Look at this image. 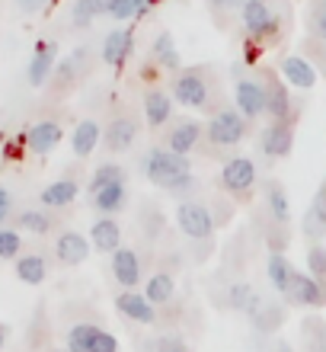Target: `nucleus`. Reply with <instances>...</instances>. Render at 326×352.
<instances>
[{"instance_id": "nucleus-1", "label": "nucleus", "mask_w": 326, "mask_h": 352, "mask_svg": "<svg viewBox=\"0 0 326 352\" xmlns=\"http://www.w3.org/2000/svg\"><path fill=\"white\" fill-rule=\"evenodd\" d=\"M144 176H148L154 186L167 189V192H186L189 186L196 183L192 176V164H189L186 154H173V151H163V148H154L144 157Z\"/></svg>"}, {"instance_id": "nucleus-2", "label": "nucleus", "mask_w": 326, "mask_h": 352, "mask_svg": "<svg viewBox=\"0 0 326 352\" xmlns=\"http://www.w3.org/2000/svg\"><path fill=\"white\" fill-rule=\"evenodd\" d=\"M218 93V80L211 67H186L173 77V96L186 109H208Z\"/></svg>"}, {"instance_id": "nucleus-3", "label": "nucleus", "mask_w": 326, "mask_h": 352, "mask_svg": "<svg viewBox=\"0 0 326 352\" xmlns=\"http://www.w3.org/2000/svg\"><path fill=\"white\" fill-rule=\"evenodd\" d=\"M246 122L250 119H243L237 109H218L211 116V122L205 125V135L215 148H237L246 138V131H250Z\"/></svg>"}, {"instance_id": "nucleus-4", "label": "nucleus", "mask_w": 326, "mask_h": 352, "mask_svg": "<svg viewBox=\"0 0 326 352\" xmlns=\"http://www.w3.org/2000/svg\"><path fill=\"white\" fill-rule=\"evenodd\" d=\"M243 29L253 38H279L281 36V16L269 7V0H243L240 7Z\"/></svg>"}, {"instance_id": "nucleus-5", "label": "nucleus", "mask_w": 326, "mask_h": 352, "mask_svg": "<svg viewBox=\"0 0 326 352\" xmlns=\"http://www.w3.org/2000/svg\"><path fill=\"white\" fill-rule=\"evenodd\" d=\"M176 228L192 241H208L215 234V214L205 202H179L176 205Z\"/></svg>"}, {"instance_id": "nucleus-6", "label": "nucleus", "mask_w": 326, "mask_h": 352, "mask_svg": "<svg viewBox=\"0 0 326 352\" xmlns=\"http://www.w3.org/2000/svg\"><path fill=\"white\" fill-rule=\"evenodd\" d=\"M233 100H237V112H240L243 119H259L266 116V80L262 77H243L237 80V90H233Z\"/></svg>"}, {"instance_id": "nucleus-7", "label": "nucleus", "mask_w": 326, "mask_h": 352, "mask_svg": "<svg viewBox=\"0 0 326 352\" xmlns=\"http://www.w3.org/2000/svg\"><path fill=\"white\" fill-rule=\"evenodd\" d=\"M259 179V170L253 164L250 157H231L227 164L221 167V186L227 189L231 195H246L253 192V186Z\"/></svg>"}, {"instance_id": "nucleus-8", "label": "nucleus", "mask_w": 326, "mask_h": 352, "mask_svg": "<svg viewBox=\"0 0 326 352\" xmlns=\"http://www.w3.org/2000/svg\"><path fill=\"white\" fill-rule=\"evenodd\" d=\"M138 131H141V119L135 112H119V116H112V122L106 125V148L112 154H121V151H128L135 141H138Z\"/></svg>"}, {"instance_id": "nucleus-9", "label": "nucleus", "mask_w": 326, "mask_h": 352, "mask_svg": "<svg viewBox=\"0 0 326 352\" xmlns=\"http://www.w3.org/2000/svg\"><path fill=\"white\" fill-rule=\"evenodd\" d=\"M285 298L298 307H323L326 305V285L320 278L310 276V272H294L291 292Z\"/></svg>"}, {"instance_id": "nucleus-10", "label": "nucleus", "mask_w": 326, "mask_h": 352, "mask_svg": "<svg viewBox=\"0 0 326 352\" xmlns=\"http://www.w3.org/2000/svg\"><path fill=\"white\" fill-rule=\"evenodd\" d=\"M262 80H266V112L272 116V122H291V93L285 87V80H279L275 71H262Z\"/></svg>"}, {"instance_id": "nucleus-11", "label": "nucleus", "mask_w": 326, "mask_h": 352, "mask_svg": "<svg viewBox=\"0 0 326 352\" xmlns=\"http://www.w3.org/2000/svg\"><path fill=\"white\" fill-rule=\"evenodd\" d=\"M115 307H119L121 317H128V320H135V324H141V327H154V324H157V307L150 305L144 295L131 292V288H125V292L115 298Z\"/></svg>"}, {"instance_id": "nucleus-12", "label": "nucleus", "mask_w": 326, "mask_h": 352, "mask_svg": "<svg viewBox=\"0 0 326 352\" xmlns=\"http://www.w3.org/2000/svg\"><path fill=\"white\" fill-rule=\"evenodd\" d=\"M198 141H202V122H196V119H179L167 131V151H173V154H186L189 157Z\"/></svg>"}, {"instance_id": "nucleus-13", "label": "nucleus", "mask_w": 326, "mask_h": 352, "mask_svg": "<svg viewBox=\"0 0 326 352\" xmlns=\"http://www.w3.org/2000/svg\"><path fill=\"white\" fill-rule=\"evenodd\" d=\"M259 144L269 157H288L291 148H294V129H291V122H272V125H266Z\"/></svg>"}, {"instance_id": "nucleus-14", "label": "nucleus", "mask_w": 326, "mask_h": 352, "mask_svg": "<svg viewBox=\"0 0 326 352\" xmlns=\"http://www.w3.org/2000/svg\"><path fill=\"white\" fill-rule=\"evenodd\" d=\"M86 65H90V52H86V48H74V52H71V55L55 67V90L58 93L71 90V87L84 77Z\"/></svg>"}, {"instance_id": "nucleus-15", "label": "nucleus", "mask_w": 326, "mask_h": 352, "mask_svg": "<svg viewBox=\"0 0 326 352\" xmlns=\"http://www.w3.org/2000/svg\"><path fill=\"white\" fill-rule=\"evenodd\" d=\"M55 61H58V45L55 42H38L36 55L29 61V84L32 87H45L55 74Z\"/></svg>"}, {"instance_id": "nucleus-16", "label": "nucleus", "mask_w": 326, "mask_h": 352, "mask_svg": "<svg viewBox=\"0 0 326 352\" xmlns=\"http://www.w3.org/2000/svg\"><path fill=\"white\" fill-rule=\"evenodd\" d=\"M301 231L314 243H320L326 237V186H320L317 195L310 199L307 212H304V221H301Z\"/></svg>"}, {"instance_id": "nucleus-17", "label": "nucleus", "mask_w": 326, "mask_h": 352, "mask_svg": "<svg viewBox=\"0 0 326 352\" xmlns=\"http://www.w3.org/2000/svg\"><path fill=\"white\" fill-rule=\"evenodd\" d=\"M131 48H135L131 29H112L103 42V61L109 67H125V61L131 58Z\"/></svg>"}, {"instance_id": "nucleus-18", "label": "nucleus", "mask_w": 326, "mask_h": 352, "mask_svg": "<svg viewBox=\"0 0 326 352\" xmlns=\"http://www.w3.org/2000/svg\"><path fill=\"white\" fill-rule=\"evenodd\" d=\"M112 276L121 288H135L141 282V260L138 253L128 250V247H119L112 253Z\"/></svg>"}, {"instance_id": "nucleus-19", "label": "nucleus", "mask_w": 326, "mask_h": 352, "mask_svg": "<svg viewBox=\"0 0 326 352\" xmlns=\"http://www.w3.org/2000/svg\"><path fill=\"white\" fill-rule=\"evenodd\" d=\"M55 253H58V263H65V266H80V263L90 256V241L77 231H65L55 243Z\"/></svg>"}, {"instance_id": "nucleus-20", "label": "nucleus", "mask_w": 326, "mask_h": 352, "mask_svg": "<svg viewBox=\"0 0 326 352\" xmlns=\"http://www.w3.org/2000/svg\"><path fill=\"white\" fill-rule=\"evenodd\" d=\"M281 77H285L291 87L310 90V87L317 84V67L310 65L304 55H288L285 61H281Z\"/></svg>"}, {"instance_id": "nucleus-21", "label": "nucleus", "mask_w": 326, "mask_h": 352, "mask_svg": "<svg viewBox=\"0 0 326 352\" xmlns=\"http://www.w3.org/2000/svg\"><path fill=\"white\" fill-rule=\"evenodd\" d=\"M65 138V129H61V122L55 119H45V122H36L32 129H29V148L36 151V154H48V151L58 148V141Z\"/></svg>"}, {"instance_id": "nucleus-22", "label": "nucleus", "mask_w": 326, "mask_h": 352, "mask_svg": "<svg viewBox=\"0 0 326 352\" xmlns=\"http://www.w3.org/2000/svg\"><path fill=\"white\" fill-rule=\"evenodd\" d=\"M262 305H266V301L256 295V288H253L250 282H233V285L227 288V307H231V311H240V314L256 317Z\"/></svg>"}, {"instance_id": "nucleus-23", "label": "nucleus", "mask_w": 326, "mask_h": 352, "mask_svg": "<svg viewBox=\"0 0 326 352\" xmlns=\"http://www.w3.org/2000/svg\"><path fill=\"white\" fill-rule=\"evenodd\" d=\"M173 116V100L163 90H148L144 93V122L150 129H163Z\"/></svg>"}, {"instance_id": "nucleus-24", "label": "nucleus", "mask_w": 326, "mask_h": 352, "mask_svg": "<svg viewBox=\"0 0 326 352\" xmlns=\"http://www.w3.org/2000/svg\"><path fill=\"white\" fill-rule=\"evenodd\" d=\"M266 272H269V282L279 295H288L291 292V282H294V272L298 269L288 263V256L281 250H272L269 253V263H266Z\"/></svg>"}, {"instance_id": "nucleus-25", "label": "nucleus", "mask_w": 326, "mask_h": 352, "mask_svg": "<svg viewBox=\"0 0 326 352\" xmlns=\"http://www.w3.org/2000/svg\"><path fill=\"white\" fill-rule=\"evenodd\" d=\"M90 243H93L100 253H115L121 247V228L115 218H100V221L90 228Z\"/></svg>"}, {"instance_id": "nucleus-26", "label": "nucleus", "mask_w": 326, "mask_h": 352, "mask_svg": "<svg viewBox=\"0 0 326 352\" xmlns=\"http://www.w3.org/2000/svg\"><path fill=\"white\" fill-rule=\"evenodd\" d=\"M100 138H103L100 122H96V119H84L74 129V135H71V148H74L77 157H90V154L96 151V144H100Z\"/></svg>"}, {"instance_id": "nucleus-27", "label": "nucleus", "mask_w": 326, "mask_h": 352, "mask_svg": "<svg viewBox=\"0 0 326 352\" xmlns=\"http://www.w3.org/2000/svg\"><path fill=\"white\" fill-rule=\"evenodd\" d=\"M173 295H176V278L170 276V272H154V276L144 282V298H148L154 307L173 301Z\"/></svg>"}, {"instance_id": "nucleus-28", "label": "nucleus", "mask_w": 326, "mask_h": 352, "mask_svg": "<svg viewBox=\"0 0 326 352\" xmlns=\"http://www.w3.org/2000/svg\"><path fill=\"white\" fill-rule=\"evenodd\" d=\"M77 192H80V186L74 179H55V183H48L42 189V205L45 208H65L77 199Z\"/></svg>"}, {"instance_id": "nucleus-29", "label": "nucleus", "mask_w": 326, "mask_h": 352, "mask_svg": "<svg viewBox=\"0 0 326 352\" xmlns=\"http://www.w3.org/2000/svg\"><path fill=\"white\" fill-rule=\"evenodd\" d=\"M125 202H128V186H125V179H121V183L106 186V189H100V192H93V205L103 214L121 212V208H125Z\"/></svg>"}, {"instance_id": "nucleus-30", "label": "nucleus", "mask_w": 326, "mask_h": 352, "mask_svg": "<svg viewBox=\"0 0 326 352\" xmlns=\"http://www.w3.org/2000/svg\"><path fill=\"white\" fill-rule=\"evenodd\" d=\"M266 205H269V214H272V221L275 224H288L291 221L288 192H285V186L275 183V179L266 186Z\"/></svg>"}, {"instance_id": "nucleus-31", "label": "nucleus", "mask_w": 326, "mask_h": 352, "mask_svg": "<svg viewBox=\"0 0 326 352\" xmlns=\"http://www.w3.org/2000/svg\"><path fill=\"white\" fill-rule=\"evenodd\" d=\"M16 276L19 282H26V285H42L48 278V263L45 256H38V253H29L23 260L16 263Z\"/></svg>"}, {"instance_id": "nucleus-32", "label": "nucleus", "mask_w": 326, "mask_h": 352, "mask_svg": "<svg viewBox=\"0 0 326 352\" xmlns=\"http://www.w3.org/2000/svg\"><path fill=\"white\" fill-rule=\"evenodd\" d=\"M150 58L160 61L167 71H179V52H176V45H173V36H170V32H160V36L154 38Z\"/></svg>"}, {"instance_id": "nucleus-33", "label": "nucleus", "mask_w": 326, "mask_h": 352, "mask_svg": "<svg viewBox=\"0 0 326 352\" xmlns=\"http://www.w3.org/2000/svg\"><path fill=\"white\" fill-rule=\"evenodd\" d=\"M100 336V327L96 324H74L67 330V349L71 352H90Z\"/></svg>"}, {"instance_id": "nucleus-34", "label": "nucleus", "mask_w": 326, "mask_h": 352, "mask_svg": "<svg viewBox=\"0 0 326 352\" xmlns=\"http://www.w3.org/2000/svg\"><path fill=\"white\" fill-rule=\"evenodd\" d=\"M103 13H109V0H74L71 19H74V26H90Z\"/></svg>"}, {"instance_id": "nucleus-35", "label": "nucleus", "mask_w": 326, "mask_h": 352, "mask_svg": "<svg viewBox=\"0 0 326 352\" xmlns=\"http://www.w3.org/2000/svg\"><path fill=\"white\" fill-rule=\"evenodd\" d=\"M301 336H304V349L307 352H326V324L320 317H310L301 324Z\"/></svg>"}, {"instance_id": "nucleus-36", "label": "nucleus", "mask_w": 326, "mask_h": 352, "mask_svg": "<svg viewBox=\"0 0 326 352\" xmlns=\"http://www.w3.org/2000/svg\"><path fill=\"white\" fill-rule=\"evenodd\" d=\"M16 228H23V231L29 234H48L55 224H51V218H48L45 212H36V208H29V212H23L16 218Z\"/></svg>"}, {"instance_id": "nucleus-37", "label": "nucleus", "mask_w": 326, "mask_h": 352, "mask_svg": "<svg viewBox=\"0 0 326 352\" xmlns=\"http://www.w3.org/2000/svg\"><path fill=\"white\" fill-rule=\"evenodd\" d=\"M121 179H125V170L119 164H103V167H96L93 179H90V192H100V189H106L112 183H121Z\"/></svg>"}, {"instance_id": "nucleus-38", "label": "nucleus", "mask_w": 326, "mask_h": 352, "mask_svg": "<svg viewBox=\"0 0 326 352\" xmlns=\"http://www.w3.org/2000/svg\"><path fill=\"white\" fill-rule=\"evenodd\" d=\"M281 320H285V311H281V307H275V305H262L259 314L253 317V324H256V330H259V333H272Z\"/></svg>"}, {"instance_id": "nucleus-39", "label": "nucleus", "mask_w": 326, "mask_h": 352, "mask_svg": "<svg viewBox=\"0 0 326 352\" xmlns=\"http://www.w3.org/2000/svg\"><path fill=\"white\" fill-rule=\"evenodd\" d=\"M109 16L115 23H128V19L141 16V3L138 0H109Z\"/></svg>"}, {"instance_id": "nucleus-40", "label": "nucleus", "mask_w": 326, "mask_h": 352, "mask_svg": "<svg viewBox=\"0 0 326 352\" xmlns=\"http://www.w3.org/2000/svg\"><path fill=\"white\" fill-rule=\"evenodd\" d=\"M307 272L320 282H326V247L323 243H314L307 250Z\"/></svg>"}, {"instance_id": "nucleus-41", "label": "nucleus", "mask_w": 326, "mask_h": 352, "mask_svg": "<svg viewBox=\"0 0 326 352\" xmlns=\"http://www.w3.org/2000/svg\"><path fill=\"white\" fill-rule=\"evenodd\" d=\"M19 247H23V237H19V231H13V228H3L0 231V260H13L19 253Z\"/></svg>"}, {"instance_id": "nucleus-42", "label": "nucleus", "mask_w": 326, "mask_h": 352, "mask_svg": "<svg viewBox=\"0 0 326 352\" xmlns=\"http://www.w3.org/2000/svg\"><path fill=\"white\" fill-rule=\"evenodd\" d=\"M310 36L326 42V0H317L310 7Z\"/></svg>"}, {"instance_id": "nucleus-43", "label": "nucleus", "mask_w": 326, "mask_h": 352, "mask_svg": "<svg viewBox=\"0 0 326 352\" xmlns=\"http://www.w3.org/2000/svg\"><path fill=\"white\" fill-rule=\"evenodd\" d=\"M148 352H192L179 336H157L154 343H148Z\"/></svg>"}, {"instance_id": "nucleus-44", "label": "nucleus", "mask_w": 326, "mask_h": 352, "mask_svg": "<svg viewBox=\"0 0 326 352\" xmlns=\"http://www.w3.org/2000/svg\"><path fill=\"white\" fill-rule=\"evenodd\" d=\"M90 352H119V340L112 333H106V330H100V336H96V343Z\"/></svg>"}, {"instance_id": "nucleus-45", "label": "nucleus", "mask_w": 326, "mask_h": 352, "mask_svg": "<svg viewBox=\"0 0 326 352\" xmlns=\"http://www.w3.org/2000/svg\"><path fill=\"white\" fill-rule=\"evenodd\" d=\"M205 3L215 10V13H221V16H224V13H231V10H240L243 7V0H205Z\"/></svg>"}, {"instance_id": "nucleus-46", "label": "nucleus", "mask_w": 326, "mask_h": 352, "mask_svg": "<svg viewBox=\"0 0 326 352\" xmlns=\"http://www.w3.org/2000/svg\"><path fill=\"white\" fill-rule=\"evenodd\" d=\"M51 0H16V7L23 10V13H38L42 7H48Z\"/></svg>"}, {"instance_id": "nucleus-47", "label": "nucleus", "mask_w": 326, "mask_h": 352, "mask_svg": "<svg viewBox=\"0 0 326 352\" xmlns=\"http://www.w3.org/2000/svg\"><path fill=\"white\" fill-rule=\"evenodd\" d=\"M10 205H13V202H10V192H7V189H3V186H0V224L7 221V214H10Z\"/></svg>"}, {"instance_id": "nucleus-48", "label": "nucleus", "mask_w": 326, "mask_h": 352, "mask_svg": "<svg viewBox=\"0 0 326 352\" xmlns=\"http://www.w3.org/2000/svg\"><path fill=\"white\" fill-rule=\"evenodd\" d=\"M3 343H7V327L0 324V349H3Z\"/></svg>"}, {"instance_id": "nucleus-49", "label": "nucleus", "mask_w": 326, "mask_h": 352, "mask_svg": "<svg viewBox=\"0 0 326 352\" xmlns=\"http://www.w3.org/2000/svg\"><path fill=\"white\" fill-rule=\"evenodd\" d=\"M138 3H141V16H144V10H148V3H150V0H138Z\"/></svg>"}, {"instance_id": "nucleus-50", "label": "nucleus", "mask_w": 326, "mask_h": 352, "mask_svg": "<svg viewBox=\"0 0 326 352\" xmlns=\"http://www.w3.org/2000/svg\"><path fill=\"white\" fill-rule=\"evenodd\" d=\"M48 352H71V349H48Z\"/></svg>"}]
</instances>
